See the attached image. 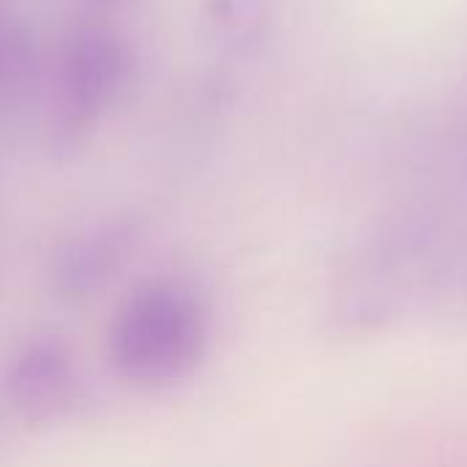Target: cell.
<instances>
[{"label": "cell", "mask_w": 467, "mask_h": 467, "mask_svg": "<svg viewBox=\"0 0 467 467\" xmlns=\"http://www.w3.org/2000/svg\"><path fill=\"white\" fill-rule=\"evenodd\" d=\"M123 361L134 372H175L181 361H192L202 339V312L194 298L178 290H153L126 317Z\"/></svg>", "instance_id": "cell-1"}, {"label": "cell", "mask_w": 467, "mask_h": 467, "mask_svg": "<svg viewBox=\"0 0 467 467\" xmlns=\"http://www.w3.org/2000/svg\"><path fill=\"white\" fill-rule=\"evenodd\" d=\"M129 49L107 30H82L66 49L63 96L74 118H90L104 109L129 77Z\"/></svg>", "instance_id": "cell-2"}]
</instances>
